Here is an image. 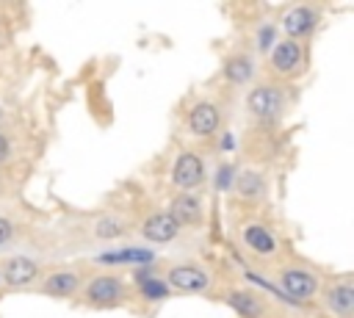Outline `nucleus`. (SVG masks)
<instances>
[{"mask_svg":"<svg viewBox=\"0 0 354 318\" xmlns=\"http://www.w3.org/2000/svg\"><path fill=\"white\" fill-rule=\"evenodd\" d=\"M318 301L324 304L329 318H354V277L340 274V277L324 279Z\"/></svg>","mask_w":354,"mask_h":318,"instance_id":"20e7f679","label":"nucleus"},{"mask_svg":"<svg viewBox=\"0 0 354 318\" xmlns=\"http://www.w3.org/2000/svg\"><path fill=\"white\" fill-rule=\"evenodd\" d=\"M232 191L241 196V199H263L266 194V177L260 171H241L235 180H232Z\"/></svg>","mask_w":354,"mask_h":318,"instance_id":"a211bd4d","label":"nucleus"},{"mask_svg":"<svg viewBox=\"0 0 354 318\" xmlns=\"http://www.w3.org/2000/svg\"><path fill=\"white\" fill-rule=\"evenodd\" d=\"M160 279L166 282V288H169L171 293L196 296V293H207V290H210V274H207L202 265H196V263H177V265H169Z\"/></svg>","mask_w":354,"mask_h":318,"instance_id":"0eeeda50","label":"nucleus"},{"mask_svg":"<svg viewBox=\"0 0 354 318\" xmlns=\"http://www.w3.org/2000/svg\"><path fill=\"white\" fill-rule=\"evenodd\" d=\"M127 296H130L127 282L119 274H111V271H100V274L83 279V288L77 293V299L86 307H97V310L119 307V304L127 301Z\"/></svg>","mask_w":354,"mask_h":318,"instance_id":"f03ea898","label":"nucleus"},{"mask_svg":"<svg viewBox=\"0 0 354 318\" xmlns=\"http://www.w3.org/2000/svg\"><path fill=\"white\" fill-rule=\"evenodd\" d=\"M0 285H3V279H0Z\"/></svg>","mask_w":354,"mask_h":318,"instance_id":"b1692460","label":"nucleus"},{"mask_svg":"<svg viewBox=\"0 0 354 318\" xmlns=\"http://www.w3.org/2000/svg\"><path fill=\"white\" fill-rule=\"evenodd\" d=\"M271 279H274L277 290L296 304L315 301L324 288V277L310 265H279V268H274Z\"/></svg>","mask_w":354,"mask_h":318,"instance_id":"f257e3e1","label":"nucleus"},{"mask_svg":"<svg viewBox=\"0 0 354 318\" xmlns=\"http://www.w3.org/2000/svg\"><path fill=\"white\" fill-rule=\"evenodd\" d=\"M136 293L144 299V301H163V299H169L171 296V290L166 288V282L160 279V277H149V279H141L138 282V288H136Z\"/></svg>","mask_w":354,"mask_h":318,"instance_id":"6ab92c4d","label":"nucleus"},{"mask_svg":"<svg viewBox=\"0 0 354 318\" xmlns=\"http://www.w3.org/2000/svg\"><path fill=\"white\" fill-rule=\"evenodd\" d=\"M268 72L279 80H290L304 72V47L293 39H277L268 50Z\"/></svg>","mask_w":354,"mask_h":318,"instance_id":"423d86ee","label":"nucleus"},{"mask_svg":"<svg viewBox=\"0 0 354 318\" xmlns=\"http://www.w3.org/2000/svg\"><path fill=\"white\" fill-rule=\"evenodd\" d=\"M254 77V58L246 50H235L224 58V80L235 88L249 86Z\"/></svg>","mask_w":354,"mask_h":318,"instance_id":"dca6fc26","label":"nucleus"},{"mask_svg":"<svg viewBox=\"0 0 354 318\" xmlns=\"http://www.w3.org/2000/svg\"><path fill=\"white\" fill-rule=\"evenodd\" d=\"M141 235L149 243H169L180 235V227L166 210H152L141 218Z\"/></svg>","mask_w":354,"mask_h":318,"instance_id":"4468645a","label":"nucleus"},{"mask_svg":"<svg viewBox=\"0 0 354 318\" xmlns=\"http://www.w3.org/2000/svg\"><path fill=\"white\" fill-rule=\"evenodd\" d=\"M102 263H149L152 252L147 249H119V252H108L100 257Z\"/></svg>","mask_w":354,"mask_h":318,"instance_id":"aec40b11","label":"nucleus"},{"mask_svg":"<svg viewBox=\"0 0 354 318\" xmlns=\"http://www.w3.org/2000/svg\"><path fill=\"white\" fill-rule=\"evenodd\" d=\"M238 241L241 246L254 257V260H274L277 252H279V238L277 232L263 224L260 218H246L241 227H238Z\"/></svg>","mask_w":354,"mask_h":318,"instance_id":"39448f33","label":"nucleus"},{"mask_svg":"<svg viewBox=\"0 0 354 318\" xmlns=\"http://www.w3.org/2000/svg\"><path fill=\"white\" fill-rule=\"evenodd\" d=\"M274 41H277V39H274V25H266V28L257 30V50H260V53L271 50Z\"/></svg>","mask_w":354,"mask_h":318,"instance_id":"412c9836","label":"nucleus"},{"mask_svg":"<svg viewBox=\"0 0 354 318\" xmlns=\"http://www.w3.org/2000/svg\"><path fill=\"white\" fill-rule=\"evenodd\" d=\"M177 227H202L205 221V202L199 194H191V191H177L171 199H169V210H166Z\"/></svg>","mask_w":354,"mask_h":318,"instance_id":"9d476101","label":"nucleus"},{"mask_svg":"<svg viewBox=\"0 0 354 318\" xmlns=\"http://www.w3.org/2000/svg\"><path fill=\"white\" fill-rule=\"evenodd\" d=\"M83 288V277L75 268H53L39 279V290L53 299H77Z\"/></svg>","mask_w":354,"mask_h":318,"instance_id":"9b49d317","label":"nucleus"},{"mask_svg":"<svg viewBox=\"0 0 354 318\" xmlns=\"http://www.w3.org/2000/svg\"><path fill=\"white\" fill-rule=\"evenodd\" d=\"M39 271H41L39 260H33L28 254H11V257H6L0 263V279L8 288H25V285L36 282Z\"/></svg>","mask_w":354,"mask_h":318,"instance_id":"ddd939ff","label":"nucleus"},{"mask_svg":"<svg viewBox=\"0 0 354 318\" xmlns=\"http://www.w3.org/2000/svg\"><path fill=\"white\" fill-rule=\"evenodd\" d=\"M224 299L241 318H266L268 315V301L249 288H232Z\"/></svg>","mask_w":354,"mask_h":318,"instance_id":"2eb2a0df","label":"nucleus"},{"mask_svg":"<svg viewBox=\"0 0 354 318\" xmlns=\"http://www.w3.org/2000/svg\"><path fill=\"white\" fill-rule=\"evenodd\" d=\"M246 111L252 119H257L260 124H274L285 116L288 111V100H285V88L279 83L271 80H260L249 88L246 94Z\"/></svg>","mask_w":354,"mask_h":318,"instance_id":"7ed1b4c3","label":"nucleus"},{"mask_svg":"<svg viewBox=\"0 0 354 318\" xmlns=\"http://www.w3.org/2000/svg\"><path fill=\"white\" fill-rule=\"evenodd\" d=\"M318 22H321V8H318V6H307V3H301V6H290V8L282 14L279 28H282L285 39L301 41V39H307V36L315 33Z\"/></svg>","mask_w":354,"mask_h":318,"instance_id":"1a4fd4ad","label":"nucleus"},{"mask_svg":"<svg viewBox=\"0 0 354 318\" xmlns=\"http://www.w3.org/2000/svg\"><path fill=\"white\" fill-rule=\"evenodd\" d=\"M218 124H221V113H218V105L210 102V100H199L191 105L188 116H185V127L194 138H210L218 133Z\"/></svg>","mask_w":354,"mask_h":318,"instance_id":"f8f14e48","label":"nucleus"},{"mask_svg":"<svg viewBox=\"0 0 354 318\" xmlns=\"http://www.w3.org/2000/svg\"><path fill=\"white\" fill-rule=\"evenodd\" d=\"M14 238V224L8 216H0V246H6Z\"/></svg>","mask_w":354,"mask_h":318,"instance_id":"4be33fe9","label":"nucleus"},{"mask_svg":"<svg viewBox=\"0 0 354 318\" xmlns=\"http://www.w3.org/2000/svg\"><path fill=\"white\" fill-rule=\"evenodd\" d=\"M127 227H130L127 224V216L124 213H116V210H105V213H100L91 221V232L100 241H119L127 232Z\"/></svg>","mask_w":354,"mask_h":318,"instance_id":"f3484780","label":"nucleus"},{"mask_svg":"<svg viewBox=\"0 0 354 318\" xmlns=\"http://www.w3.org/2000/svg\"><path fill=\"white\" fill-rule=\"evenodd\" d=\"M8 155H11V144H8L6 133H0V166L8 163Z\"/></svg>","mask_w":354,"mask_h":318,"instance_id":"5701e85b","label":"nucleus"},{"mask_svg":"<svg viewBox=\"0 0 354 318\" xmlns=\"http://www.w3.org/2000/svg\"><path fill=\"white\" fill-rule=\"evenodd\" d=\"M169 180H171V185L177 191H191L194 194L196 188H202V183H205V160H202V155H196L191 149L180 152L174 158L171 169H169Z\"/></svg>","mask_w":354,"mask_h":318,"instance_id":"6e6552de","label":"nucleus"}]
</instances>
